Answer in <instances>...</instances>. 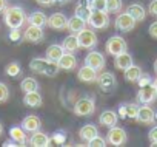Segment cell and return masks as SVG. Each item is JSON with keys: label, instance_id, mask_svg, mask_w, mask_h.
<instances>
[{"label": "cell", "instance_id": "1", "mask_svg": "<svg viewBox=\"0 0 157 147\" xmlns=\"http://www.w3.org/2000/svg\"><path fill=\"white\" fill-rule=\"evenodd\" d=\"M29 68L34 73L45 75V76H49V78H54L60 70L59 63L54 62V60H49L48 57H34L29 62Z\"/></svg>", "mask_w": 157, "mask_h": 147}, {"label": "cell", "instance_id": "2", "mask_svg": "<svg viewBox=\"0 0 157 147\" xmlns=\"http://www.w3.org/2000/svg\"><path fill=\"white\" fill-rule=\"evenodd\" d=\"M26 19H28V16H26L25 10L20 6H8L3 11V20L10 30L11 28H22L26 23Z\"/></svg>", "mask_w": 157, "mask_h": 147}, {"label": "cell", "instance_id": "3", "mask_svg": "<svg viewBox=\"0 0 157 147\" xmlns=\"http://www.w3.org/2000/svg\"><path fill=\"white\" fill-rule=\"evenodd\" d=\"M96 110V101L91 96H82L74 104V113L77 116H91Z\"/></svg>", "mask_w": 157, "mask_h": 147}, {"label": "cell", "instance_id": "4", "mask_svg": "<svg viewBox=\"0 0 157 147\" xmlns=\"http://www.w3.org/2000/svg\"><path fill=\"white\" fill-rule=\"evenodd\" d=\"M88 23L91 25V28L94 30H106L109 27V17L106 11H100V10H91Z\"/></svg>", "mask_w": 157, "mask_h": 147}, {"label": "cell", "instance_id": "5", "mask_svg": "<svg viewBox=\"0 0 157 147\" xmlns=\"http://www.w3.org/2000/svg\"><path fill=\"white\" fill-rule=\"evenodd\" d=\"M106 141L111 144V145H116V147H120V145H125L126 141H128V133L125 129L122 127H109L108 130V136H106Z\"/></svg>", "mask_w": 157, "mask_h": 147}, {"label": "cell", "instance_id": "6", "mask_svg": "<svg viewBox=\"0 0 157 147\" xmlns=\"http://www.w3.org/2000/svg\"><path fill=\"white\" fill-rule=\"evenodd\" d=\"M105 50L109 56H117L123 51L128 50V45H126V40L120 36H113L108 39L106 45H105Z\"/></svg>", "mask_w": 157, "mask_h": 147}, {"label": "cell", "instance_id": "7", "mask_svg": "<svg viewBox=\"0 0 157 147\" xmlns=\"http://www.w3.org/2000/svg\"><path fill=\"white\" fill-rule=\"evenodd\" d=\"M96 84L99 85L100 90L109 93V92H113V90L117 87V79H116V76L113 75V73L103 71V73H100V75H97Z\"/></svg>", "mask_w": 157, "mask_h": 147}, {"label": "cell", "instance_id": "8", "mask_svg": "<svg viewBox=\"0 0 157 147\" xmlns=\"http://www.w3.org/2000/svg\"><path fill=\"white\" fill-rule=\"evenodd\" d=\"M77 39H78V45L80 48H85V50H91L97 45V36L93 30H88V28H83L82 31L77 33Z\"/></svg>", "mask_w": 157, "mask_h": 147}, {"label": "cell", "instance_id": "9", "mask_svg": "<svg viewBox=\"0 0 157 147\" xmlns=\"http://www.w3.org/2000/svg\"><path fill=\"white\" fill-rule=\"evenodd\" d=\"M136 23H137V22H136V19H132L131 14H128V13H120V14L116 17V23H114V27H116L117 31L129 33V31L134 30Z\"/></svg>", "mask_w": 157, "mask_h": 147}, {"label": "cell", "instance_id": "10", "mask_svg": "<svg viewBox=\"0 0 157 147\" xmlns=\"http://www.w3.org/2000/svg\"><path fill=\"white\" fill-rule=\"evenodd\" d=\"M155 99H157V88L154 87V84L140 87L137 93V101L140 104H152Z\"/></svg>", "mask_w": 157, "mask_h": 147}, {"label": "cell", "instance_id": "11", "mask_svg": "<svg viewBox=\"0 0 157 147\" xmlns=\"http://www.w3.org/2000/svg\"><path fill=\"white\" fill-rule=\"evenodd\" d=\"M137 122L140 124H152L155 121V110L152 107H149V104H142V107H139L137 110V116H136Z\"/></svg>", "mask_w": 157, "mask_h": 147}, {"label": "cell", "instance_id": "12", "mask_svg": "<svg viewBox=\"0 0 157 147\" xmlns=\"http://www.w3.org/2000/svg\"><path fill=\"white\" fill-rule=\"evenodd\" d=\"M45 39V33L42 27L36 25H28V28L23 31V40L31 42V43H39Z\"/></svg>", "mask_w": 157, "mask_h": 147}, {"label": "cell", "instance_id": "13", "mask_svg": "<svg viewBox=\"0 0 157 147\" xmlns=\"http://www.w3.org/2000/svg\"><path fill=\"white\" fill-rule=\"evenodd\" d=\"M85 63L86 65H90V67H93L94 70H102V68H105V63H106V60H105V56L102 54V53H99V51H96V50H93V51H90L86 56H85Z\"/></svg>", "mask_w": 157, "mask_h": 147}, {"label": "cell", "instance_id": "14", "mask_svg": "<svg viewBox=\"0 0 157 147\" xmlns=\"http://www.w3.org/2000/svg\"><path fill=\"white\" fill-rule=\"evenodd\" d=\"M77 79L80 82H85V84L96 82V79H97V70H94L93 67L85 63L80 70L77 71Z\"/></svg>", "mask_w": 157, "mask_h": 147}, {"label": "cell", "instance_id": "15", "mask_svg": "<svg viewBox=\"0 0 157 147\" xmlns=\"http://www.w3.org/2000/svg\"><path fill=\"white\" fill-rule=\"evenodd\" d=\"M66 25H68V17L63 13H54L48 17V27L56 31L66 30Z\"/></svg>", "mask_w": 157, "mask_h": 147}, {"label": "cell", "instance_id": "16", "mask_svg": "<svg viewBox=\"0 0 157 147\" xmlns=\"http://www.w3.org/2000/svg\"><path fill=\"white\" fill-rule=\"evenodd\" d=\"M57 63H59V67H60V70H65V71H72L74 68H77V63H78V60H77V57L74 56V53H63L62 54V57L57 60Z\"/></svg>", "mask_w": 157, "mask_h": 147}, {"label": "cell", "instance_id": "17", "mask_svg": "<svg viewBox=\"0 0 157 147\" xmlns=\"http://www.w3.org/2000/svg\"><path fill=\"white\" fill-rule=\"evenodd\" d=\"M117 121H119V113L114 112V110H103L99 116V122L100 125L109 129V127H114L117 125Z\"/></svg>", "mask_w": 157, "mask_h": 147}, {"label": "cell", "instance_id": "18", "mask_svg": "<svg viewBox=\"0 0 157 147\" xmlns=\"http://www.w3.org/2000/svg\"><path fill=\"white\" fill-rule=\"evenodd\" d=\"M49 144H51V138L46 133H43L40 130L33 132V135L29 138V145H33V147H48Z\"/></svg>", "mask_w": 157, "mask_h": 147}, {"label": "cell", "instance_id": "19", "mask_svg": "<svg viewBox=\"0 0 157 147\" xmlns=\"http://www.w3.org/2000/svg\"><path fill=\"white\" fill-rule=\"evenodd\" d=\"M132 63H134L132 56H131L128 51H123V53H120V54L114 56V67H116L117 70L125 71V70H126L128 67H131Z\"/></svg>", "mask_w": 157, "mask_h": 147}, {"label": "cell", "instance_id": "20", "mask_svg": "<svg viewBox=\"0 0 157 147\" xmlns=\"http://www.w3.org/2000/svg\"><path fill=\"white\" fill-rule=\"evenodd\" d=\"M22 127H23L26 132L33 133V132H37V130L42 129V121H40V118L36 116V115H28V116L22 121Z\"/></svg>", "mask_w": 157, "mask_h": 147}, {"label": "cell", "instance_id": "21", "mask_svg": "<svg viewBox=\"0 0 157 147\" xmlns=\"http://www.w3.org/2000/svg\"><path fill=\"white\" fill-rule=\"evenodd\" d=\"M23 104H25L26 107L37 108V107H40V105L43 104V98H42V95L39 93V90H37V92H29V93H25V96H23Z\"/></svg>", "mask_w": 157, "mask_h": 147}, {"label": "cell", "instance_id": "22", "mask_svg": "<svg viewBox=\"0 0 157 147\" xmlns=\"http://www.w3.org/2000/svg\"><path fill=\"white\" fill-rule=\"evenodd\" d=\"M86 20H83V19H80L78 16H72L71 19H68V25H66V30L69 31V33H72V34H77L78 31H82L83 28H86Z\"/></svg>", "mask_w": 157, "mask_h": 147}, {"label": "cell", "instance_id": "23", "mask_svg": "<svg viewBox=\"0 0 157 147\" xmlns=\"http://www.w3.org/2000/svg\"><path fill=\"white\" fill-rule=\"evenodd\" d=\"M10 138L13 141H16L19 145H25L26 144V130L22 125H14L10 129Z\"/></svg>", "mask_w": 157, "mask_h": 147}, {"label": "cell", "instance_id": "24", "mask_svg": "<svg viewBox=\"0 0 157 147\" xmlns=\"http://www.w3.org/2000/svg\"><path fill=\"white\" fill-rule=\"evenodd\" d=\"M97 135H99V129L94 124H85L83 127H80V130H78V136H80V139H83L86 142L91 141Z\"/></svg>", "mask_w": 157, "mask_h": 147}, {"label": "cell", "instance_id": "25", "mask_svg": "<svg viewBox=\"0 0 157 147\" xmlns=\"http://www.w3.org/2000/svg\"><path fill=\"white\" fill-rule=\"evenodd\" d=\"M62 47L66 53H75L78 48H80V45H78V39H77V34H72L69 33V36H66L62 42Z\"/></svg>", "mask_w": 157, "mask_h": 147}, {"label": "cell", "instance_id": "26", "mask_svg": "<svg viewBox=\"0 0 157 147\" xmlns=\"http://www.w3.org/2000/svg\"><path fill=\"white\" fill-rule=\"evenodd\" d=\"M26 22H28L29 25H36V27H42V28H43V27L48 25V17H46V14L42 13V11H34V13H31V14L28 16Z\"/></svg>", "mask_w": 157, "mask_h": 147}, {"label": "cell", "instance_id": "27", "mask_svg": "<svg viewBox=\"0 0 157 147\" xmlns=\"http://www.w3.org/2000/svg\"><path fill=\"white\" fill-rule=\"evenodd\" d=\"M128 14L132 16V19H136V22H142L146 19V10L145 6H142L140 3H132L128 6Z\"/></svg>", "mask_w": 157, "mask_h": 147}, {"label": "cell", "instance_id": "28", "mask_svg": "<svg viewBox=\"0 0 157 147\" xmlns=\"http://www.w3.org/2000/svg\"><path fill=\"white\" fill-rule=\"evenodd\" d=\"M137 110L139 107L136 104H123L119 107V116L122 119H129V118H136L137 116Z\"/></svg>", "mask_w": 157, "mask_h": 147}, {"label": "cell", "instance_id": "29", "mask_svg": "<svg viewBox=\"0 0 157 147\" xmlns=\"http://www.w3.org/2000/svg\"><path fill=\"white\" fill-rule=\"evenodd\" d=\"M142 75H143L142 68H140L139 65H134V63L123 71V76H125V79H126L128 82H137Z\"/></svg>", "mask_w": 157, "mask_h": 147}, {"label": "cell", "instance_id": "30", "mask_svg": "<svg viewBox=\"0 0 157 147\" xmlns=\"http://www.w3.org/2000/svg\"><path fill=\"white\" fill-rule=\"evenodd\" d=\"M65 53V50H63V47L62 45H57V43H54V45H49L48 48H46V57L49 59V60H54V62H57L60 57H62V54Z\"/></svg>", "mask_w": 157, "mask_h": 147}, {"label": "cell", "instance_id": "31", "mask_svg": "<svg viewBox=\"0 0 157 147\" xmlns=\"http://www.w3.org/2000/svg\"><path fill=\"white\" fill-rule=\"evenodd\" d=\"M90 14H91V8H90L88 2H86V0H85V2H83V0H80V2L77 3V6H75V16H78L80 19H83V20L88 22Z\"/></svg>", "mask_w": 157, "mask_h": 147}, {"label": "cell", "instance_id": "32", "mask_svg": "<svg viewBox=\"0 0 157 147\" xmlns=\"http://www.w3.org/2000/svg\"><path fill=\"white\" fill-rule=\"evenodd\" d=\"M20 88H22V92H25V93L37 92V90H39V82H37L36 78L28 76V78H25V79L20 82Z\"/></svg>", "mask_w": 157, "mask_h": 147}, {"label": "cell", "instance_id": "33", "mask_svg": "<svg viewBox=\"0 0 157 147\" xmlns=\"http://www.w3.org/2000/svg\"><path fill=\"white\" fill-rule=\"evenodd\" d=\"M123 8L122 0H106V13L108 14H117Z\"/></svg>", "mask_w": 157, "mask_h": 147}, {"label": "cell", "instance_id": "34", "mask_svg": "<svg viewBox=\"0 0 157 147\" xmlns=\"http://www.w3.org/2000/svg\"><path fill=\"white\" fill-rule=\"evenodd\" d=\"M5 73H6L10 78H17L20 73H22V68H20L19 62H10V63L5 67Z\"/></svg>", "mask_w": 157, "mask_h": 147}, {"label": "cell", "instance_id": "35", "mask_svg": "<svg viewBox=\"0 0 157 147\" xmlns=\"http://www.w3.org/2000/svg\"><path fill=\"white\" fill-rule=\"evenodd\" d=\"M49 138H51V142H54L56 145H63L66 142V133L65 132H56Z\"/></svg>", "mask_w": 157, "mask_h": 147}, {"label": "cell", "instance_id": "36", "mask_svg": "<svg viewBox=\"0 0 157 147\" xmlns=\"http://www.w3.org/2000/svg\"><path fill=\"white\" fill-rule=\"evenodd\" d=\"M88 145H90V147H105V145H106V139L102 138L100 135H97V136H94L91 141H88Z\"/></svg>", "mask_w": 157, "mask_h": 147}, {"label": "cell", "instance_id": "37", "mask_svg": "<svg viewBox=\"0 0 157 147\" xmlns=\"http://www.w3.org/2000/svg\"><path fill=\"white\" fill-rule=\"evenodd\" d=\"M10 99V88L6 84L0 82V104L2 102H6Z\"/></svg>", "mask_w": 157, "mask_h": 147}, {"label": "cell", "instance_id": "38", "mask_svg": "<svg viewBox=\"0 0 157 147\" xmlns=\"http://www.w3.org/2000/svg\"><path fill=\"white\" fill-rule=\"evenodd\" d=\"M91 10H100V11H106V0H93L88 3Z\"/></svg>", "mask_w": 157, "mask_h": 147}, {"label": "cell", "instance_id": "39", "mask_svg": "<svg viewBox=\"0 0 157 147\" xmlns=\"http://www.w3.org/2000/svg\"><path fill=\"white\" fill-rule=\"evenodd\" d=\"M22 39H23V36H22L20 28H11V31H10V40L11 42H19Z\"/></svg>", "mask_w": 157, "mask_h": 147}, {"label": "cell", "instance_id": "40", "mask_svg": "<svg viewBox=\"0 0 157 147\" xmlns=\"http://www.w3.org/2000/svg\"><path fill=\"white\" fill-rule=\"evenodd\" d=\"M137 84H139V87H145V85L152 84V79H151V76H149V75H142V76H140V79L137 81Z\"/></svg>", "mask_w": 157, "mask_h": 147}, {"label": "cell", "instance_id": "41", "mask_svg": "<svg viewBox=\"0 0 157 147\" xmlns=\"http://www.w3.org/2000/svg\"><path fill=\"white\" fill-rule=\"evenodd\" d=\"M148 13L154 17H157V0H151L148 5Z\"/></svg>", "mask_w": 157, "mask_h": 147}, {"label": "cell", "instance_id": "42", "mask_svg": "<svg viewBox=\"0 0 157 147\" xmlns=\"http://www.w3.org/2000/svg\"><path fill=\"white\" fill-rule=\"evenodd\" d=\"M148 33H149V36H151L152 39H155V40H157V20H155V22H152V23L149 25Z\"/></svg>", "mask_w": 157, "mask_h": 147}, {"label": "cell", "instance_id": "43", "mask_svg": "<svg viewBox=\"0 0 157 147\" xmlns=\"http://www.w3.org/2000/svg\"><path fill=\"white\" fill-rule=\"evenodd\" d=\"M148 139L151 142H157V125H154L149 132H148Z\"/></svg>", "mask_w": 157, "mask_h": 147}, {"label": "cell", "instance_id": "44", "mask_svg": "<svg viewBox=\"0 0 157 147\" xmlns=\"http://www.w3.org/2000/svg\"><path fill=\"white\" fill-rule=\"evenodd\" d=\"M37 3L42 5V6H51V5H54L57 2H56V0H37Z\"/></svg>", "mask_w": 157, "mask_h": 147}, {"label": "cell", "instance_id": "45", "mask_svg": "<svg viewBox=\"0 0 157 147\" xmlns=\"http://www.w3.org/2000/svg\"><path fill=\"white\" fill-rule=\"evenodd\" d=\"M8 8V0H0V13H3Z\"/></svg>", "mask_w": 157, "mask_h": 147}, {"label": "cell", "instance_id": "46", "mask_svg": "<svg viewBox=\"0 0 157 147\" xmlns=\"http://www.w3.org/2000/svg\"><path fill=\"white\" fill-rule=\"evenodd\" d=\"M14 145H19V144L16 141H13V139H8V141L3 142V147H14Z\"/></svg>", "mask_w": 157, "mask_h": 147}, {"label": "cell", "instance_id": "47", "mask_svg": "<svg viewBox=\"0 0 157 147\" xmlns=\"http://www.w3.org/2000/svg\"><path fill=\"white\" fill-rule=\"evenodd\" d=\"M56 2H57V3H62V5H63V3H68V2H71V0H56Z\"/></svg>", "mask_w": 157, "mask_h": 147}, {"label": "cell", "instance_id": "48", "mask_svg": "<svg viewBox=\"0 0 157 147\" xmlns=\"http://www.w3.org/2000/svg\"><path fill=\"white\" fill-rule=\"evenodd\" d=\"M152 67H154V71H155V73H157V59H155V60H154V65H152Z\"/></svg>", "mask_w": 157, "mask_h": 147}, {"label": "cell", "instance_id": "49", "mask_svg": "<svg viewBox=\"0 0 157 147\" xmlns=\"http://www.w3.org/2000/svg\"><path fill=\"white\" fill-rule=\"evenodd\" d=\"M3 135V125H2V122H0V136Z\"/></svg>", "mask_w": 157, "mask_h": 147}, {"label": "cell", "instance_id": "50", "mask_svg": "<svg viewBox=\"0 0 157 147\" xmlns=\"http://www.w3.org/2000/svg\"><path fill=\"white\" fill-rule=\"evenodd\" d=\"M152 84H154V87L157 88V78H155V79H152Z\"/></svg>", "mask_w": 157, "mask_h": 147}, {"label": "cell", "instance_id": "51", "mask_svg": "<svg viewBox=\"0 0 157 147\" xmlns=\"http://www.w3.org/2000/svg\"><path fill=\"white\" fill-rule=\"evenodd\" d=\"M157 145V142H151V147H155Z\"/></svg>", "mask_w": 157, "mask_h": 147}, {"label": "cell", "instance_id": "52", "mask_svg": "<svg viewBox=\"0 0 157 147\" xmlns=\"http://www.w3.org/2000/svg\"><path fill=\"white\" fill-rule=\"evenodd\" d=\"M86 2H88V3H90V2H93V0H86Z\"/></svg>", "mask_w": 157, "mask_h": 147}, {"label": "cell", "instance_id": "53", "mask_svg": "<svg viewBox=\"0 0 157 147\" xmlns=\"http://www.w3.org/2000/svg\"><path fill=\"white\" fill-rule=\"evenodd\" d=\"M155 119H157V112H155Z\"/></svg>", "mask_w": 157, "mask_h": 147}]
</instances>
